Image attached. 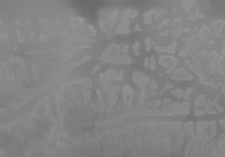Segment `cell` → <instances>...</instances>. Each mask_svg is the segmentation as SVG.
I'll return each instance as SVG.
<instances>
[{"mask_svg":"<svg viewBox=\"0 0 225 157\" xmlns=\"http://www.w3.org/2000/svg\"><path fill=\"white\" fill-rule=\"evenodd\" d=\"M222 27H224V21H216V23H215V29H216V30H222Z\"/></svg>","mask_w":225,"mask_h":157,"instance_id":"cell-5","label":"cell"},{"mask_svg":"<svg viewBox=\"0 0 225 157\" xmlns=\"http://www.w3.org/2000/svg\"><path fill=\"white\" fill-rule=\"evenodd\" d=\"M161 63L166 64V68H173V66H175V61H173V59H168V57H161Z\"/></svg>","mask_w":225,"mask_h":157,"instance_id":"cell-3","label":"cell"},{"mask_svg":"<svg viewBox=\"0 0 225 157\" xmlns=\"http://www.w3.org/2000/svg\"><path fill=\"white\" fill-rule=\"evenodd\" d=\"M134 80H136L138 84H141V86H145V84L148 82V79H147L143 73H134Z\"/></svg>","mask_w":225,"mask_h":157,"instance_id":"cell-1","label":"cell"},{"mask_svg":"<svg viewBox=\"0 0 225 157\" xmlns=\"http://www.w3.org/2000/svg\"><path fill=\"white\" fill-rule=\"evenodd\" d=\"M131 97H132V89H131L129 86H125V88H123V98L127 100V104L131 102Z\"/></svg>","mask_w":225,"mask_h":157,"instance_id":"cell-2","label":"cell"},{"mask_svg":"<svg viewBox=\"0 0 225 157\" xmlns=\"http://www.w3.org/2000/svg\"><path fill=\"white\" fill-rule=\"evenodd\" d=\"M147 64H148V68H156V66H154V64H156V61H154L152 57H148V59H147Z\"/></svg>","mask_w":225,"mask_h":157,"instance_id":"cell-4","label":"cell"}]
</instances>
